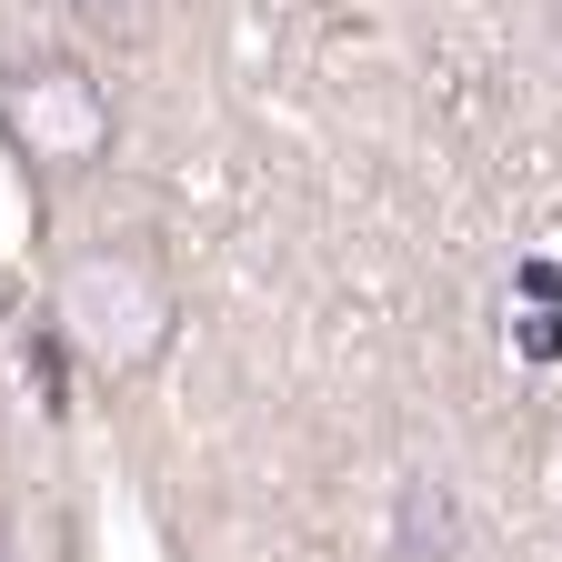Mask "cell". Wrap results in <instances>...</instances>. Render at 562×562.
I'll return each instance as SVG.
<instances>
[{
  "label": "cell",
  "instance_id": "cell-3",
  "mask_svg": "<svg viewBox=\"0 0 562 562\" xmlns=\"http://www.w3.org/2000/svg\"><path fill=\"white\" fill-rule=\"evenodd\" d=\"M70 11H111V0H70Z\"/></svg>",
  "mask_w": 562,
  "mask_h": 562
},
{
  "label": "cell",
  "instance_id": "cell-2",
  "mask_svg": "<svg viewBox=\"0 0 562 562\" xmlns=\"http://www.w3.org/2000/svg\"><path fill=\"white\" fill-rule=\"evenodd\" d=\"M0 140H11V161L31 181H81V171L111 161L121 111H111L91 60L31 50V60H0Z\"/></svg>",
  "mask_w": 562,
  "mask_h": 562
},
{
  "label": "cell",
  "instance_id": "cell-5",
  "mask_svg": "<svg viewBox=\"0 0 562 562\" xmlns=\"http://www.w3.org/2000/svg\"><path fill=\"white\" fill-rule=\"evenodd\" d=\"M0 562H11V542H0Z\"/></svg>",
  "mask_w": 562,
  "mask_h": 562
},
{
  "label": "cell",
  "instance_id": "cell-1",
  "mask_svg": "<svg viewBox=\"0 0 562 562\" xmlns=\"http://www.w3.org/2000/svg\"><path fill=\"white\" fill-rule=\"evenodd\" d=\"M50 331L81 351L101 382H131V372H151L171 351L181 281H171V261L151 241H131V232L81 241V251H60V271H50Z\"/></svg>",
  "mask_w": 562,
  "mask_h": 562
},
{
  "label": "cell",
  "instance_id": "cell-4",
  "mask_svg": "<svg viewBox=\"0 0 562 562\" xmlns=\"http://www.w3.org/2000/svg\"><path fill=\"white\" fill-rule=\"evenodd\" d=\"M552 31H562V0H552Z\"/></svg>",
  "mask_w": 562,
  "mask_h": 562
}]
</instances>
